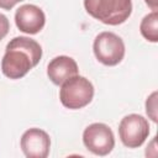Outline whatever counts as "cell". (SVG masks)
<instances>
[{"label": "cell", "instance_id": "6da1fadb", "mask_svg": "<svg viewBox=\"0 0 158 158\" xmlns=\"http://www.w3.org/2000/svg\"><path fill=\"white\" fill-rule=\"evenodd\" d=\"M42 58V47L30 37L12 38L5 48L1 60V70L10 79H20L35 68Z\"/></svg>", "mask_w": 158, "mask_h": 158}, {"label": "cell", "instance_id": "7a4b0ae2", "mask_svg": "<svg viewBox=\"0 0 158 158\" xmlns=\"http://www.w3.org/2000/svg\"><path fill=\"white\" fill-rule=\"evenodd\" d=\"M86 12L110 26L123 23L132 12V0H84Z\"/></svg>", "mask_w": 158, "mask_h": 158}, {"label": "cell", "instance_id": "3957f363", "mask_svg": "<svg viewBox=\"0 0 158 158\" xmlns=\"http://www.w3.org/2000/svg\"><path fill=\"white\" fill-rule=\"evenodd\" d=\"M94 86L89 79L81 75H74L60 84L59 99L63 106L70 110H78L93 100Z\"/></svg>", "mask_w": 158, "mask_h": 158}, {"label": "cell", "instance_id": "277c9868", "mask_svg": "<svg viewBox=\"0 0 158 158\" xmlns=\"http://www.w3.org/2000/svg\"><path fill=\"white\" fill-rule=\"evenodd\" d=\"M93 51L100 63L114 67L117 65L125 57V43L117 35L105 31L95 37Z\"/></svg>", "mask_w": 158, "mask_h": 158}, {"label": "cell", "instance_id": "5b68a950", "mask_svg": "<svg viewBox=\"0 0 158 158\" xmlns=\"http://www.w3.org/2000/svg\"><path fill=\"white\" fill-rule=\"evenodd\" d=\"M83 143L91 153L96 156H106L115 147L114 132L107 125L94 122L84 130Z\"/></svg>", "mask_w": 158, "mask_h": 158}, {"label": "cell", "instance_id": "8992f818", "mask_svg": "<svg viewBox=\"0 0 158 158\" xmlns=\"http://www.w3.org/2000/svg\"><path fill=\"white\" fill-rule=\"evenodd\" d=\"M148 135V121L138 114H130L125 116L118 125L120 139L123 143V146L128 148H137L142 146Z\"/></svg>", "mask_w": 158, "mask_h": 158}, {"label": "cell", "instance_id": "52a82bcc", "mask_svg": "<svg viewBox=\"0 0 158 158\" xmlns=\"http://www.w3.org/2000/svg\"><path fill=\"white\" fill-rule=\"evenodd\" d=\"M20 144L27 158H46L49 154L51 138L46 131L33 127L23 132Z\"/></svg>", "mask_w": 158, "mask_h": 158}, {"label": "cell", "instance_id": "ba28073f", "mask_svg": "<svg viewBox=\"0 0 158 158\" xmlns=\"http://www.w3.org/2000/svg\"><path fill=\"white\" fill-rule=\"evenodd\" d=\"M15 23L21 32L36 35L44 27L46 15L41 7L32 4H26L16 10Z\"/></svg>", "mask_w": 158, "mask_h": 158}, {"label": "cell", "instance_id": "9c48e42d", "mask_svg": "<svg viewBox=\"0 0 158 158\" xmlns=\"http://www.w3.org/2000/svg\"><path fill=\"white\" fill-rule=\"evenodd\" d=\"M79 72L77 62L68 56L54 57L47 65V75L56 85L63 84L67 79L77 75Z\"/></svg>", "mask_w": 158, "mask_h": 158}, {"label": "cell", "instance_id": "30bf717a", "mask_svg": "<svg viewBox=\"0 0 158 158\" xmlns=\"http://www.w3.org/2000/svg\"><path fill=\"white\" fill-rule=\"evenodd\" d=\"M141 35L149 42H158V12L152 11L146 15L139 25Z\"/></svg>", "mask_w": 158, "mask_h": 158}, {"label": "cell", "instance_id": "8fae6325", "mask_svg": "<svg viewBox=\"0 0 158 158\" xmlns=\"http://www.w3.org/2000/svg\"><path fill=\"white\" fill-rule=\"evenodd\" d=\"M146 112L152 118L153 122H157V91H153L146 100Z\"/></svg>", "mask_w": 158, "mask_h": 158}, {"label": "cell", "instance_id": "7c38bea8", "mask_svg": "<svg viewBox=\"0 0 158 158\" xmlns=\"http://www.w3.org/2000/svg\"><path fill=\"white\" fill-rule=\"evenodd\" d=\"M10 30V22L7 17L4 14H0V41L9 33Z\"/></svg>", "mask_w": 158, "mask_h": 158}, {"label": "cell", "instance_id": "4fadbf2b", "mask_svg": "<svg viewBox=\"0 0 158 158\" xmlns=\"http://www.w3.org/2000/svg\"><path fill=\"white\" fill-rule=\"evenodd\" d=\"M21 1H23V0H0V9L11 10L16 4H19Z\"/></svg>", "mask_w": 158, "mask_h": 158}, {"label": "cell", "instance_id": "5bb4252c", "mask_svg": "<svg viewBox=\"0 0 158 158\" xmlns=\"http://www.w3.org/2000/svg\"><path fill=\"white\" fill-rule=\"evenodd\" d=\"M146 4L153 10V11H157L158 10V0H144Z\"/></svg>", "mask_w": 158, "mask_h": 158}]
</instances>
